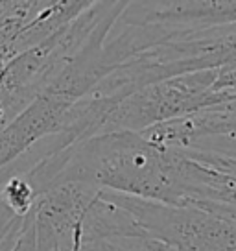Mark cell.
<instances>
[{
	"label": "cell",
	"mask_w": 236,
	"mask_h": 251,
	"mask_svg": "<svg viewBox=\"0 0 236 251\" xmlns=\"http://www.w3.org/2000/svg\"><path fill=\"white\" fill-rule=\"evenodd\" d=\"M37 196L69 183L177 207L236 209V176L135 131L94 135L24 172Z\"/></svg>",
	"instance_id": "1"
},
{
	"label": "cell",
	"mask_w": 236,
	"mask_h": 251,
	"mask_svg": "<svg viewBox=\"0 0 236 251\" xmlns=\"http://www.w3.org/2000/svg\"><path fill=\"white\" fill-rule=\"evenodd\" d=\"M221 69L190 72L139 89L109 111L102 133H142L153 126L185 118L199 111L218 109L223 100L212 93ZM100 133V135H102Z\"/></svg>",
	"instance_id": "2"
},
{
	"label": "cell",
	"mask_w": 236,
	"mask_h": 251,
	"mask_svg": "<svg viewBox=\"0 0 236 251\" xmlns=\"http://www.w3.org/2000/svg\"><path fill=\"white\" fill-rule=\"evenodd\" d=\"M107 192L137 220L146 235L170 251H236V220L197 207H177Z\"/></svg>",
	"instance_id": "3"
},
{
	"label": "cell",
	"mask_w": 236,
	"mask_h": 251,
	"mask_svg": "<svg viewBox=\"0 0 236 251\" xmlns=\"http://www.w3.org/2000/svg\"><path fill=\"white\" fill-rule=\"evenodd\" d=\"M118 21L124 24H159L172 30H211L236 24V0L127 2Z\"/></svg>",
	"instance_id": "4"
},
{
	"label": "cell",
	"mask_w": 236,
	"mask_h": 251,
	"mask_svg": "<svg viewBox=\"0 0 236 251\" xmlns=\"http://www.w3.org/2000/svg\"><path fill=\"white\" fill-rule=\"evenodd\" d=\"M185 150H197V151H211L218 155L229 157L236 161V135H212L197 139L189 144Z\"/></svg>",
	"instance_id": "5"
},
{
	"label": "cell",
	"mask_w": 236,
	"mask_h": 251,
	"mask_svg": "<svg viewBox=\"0 0 236 251\" xmlns=\"http://www.w3.org/2000/svg\"><path fill=\"white\" fill-rule=\"evenodd\" d=\"M212 93L223 96L225 103L231 102L233 98H236V65L221 69L220 76H218V79H216V83L212 87Z\"/></svg>",
	"instance_id": "6"
},
{
	"label": "cell",
	"mask_w": 236,
	"mask_h": 251,
	"mask_svg": "<svg viewBox=\"0 0 236 251\" xmlns=\"http://www.w3.org/2000/svg\"><path fill=\"white\" fill-rule=\"evenodd\" d=\"M13 251H33L32 248H30V244L24 240L23 236H21V233H19V238H17L15 242V248H13Z\"/></svg>",
	"instance_id": "7"
}]
</instances>
